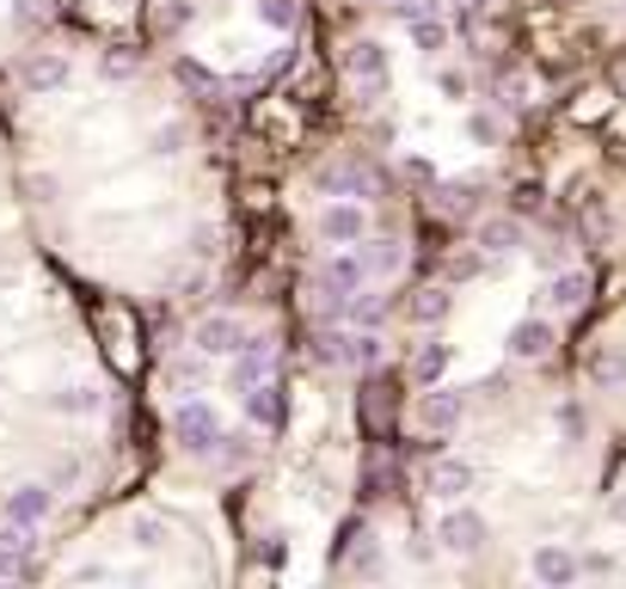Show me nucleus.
I'll return each mask as SVG.
<instances>
[{"label": "nucleus", "mask_w": 626, "mask_h": 589, "mask_svg": "<svg viewBox=\"0 0 626 589\" xmlns=\"http://www.w3.org/2000/svg\"><path fill=\"white\" fill-rule=\"evenodd\" d=\"M173 436H178V448H191V455H209V448L222 443V418H215L209 399H178L173 406Z\"/></svg>", "instance_id": "f257e3e1"}, {"label": "nucleus", "mask_w": 626, "mask_h": 589, "mask_svg": "<svg viewBox=\"0 0 626 589\" xmlns=\"http://www.w3.org/2000/svg\"><path fill=\"white\" fill-rule=\"evenodd\" d=\"M437 547L454 552V559H473V552L485 547V516L466 510V504H454V510L437 522Z\"/></svg>", "instance_id": "f03ea898"}, {"label": "nucleus", "mask_w": 626, "mask_h": 589, "mask_svg": "<svg viewBox=\"0 0 626 589\" xmlns=\"http://www.w3.org/2000/svg\"><path fill=\"white\" fill-rule=\"evenodd\" d=\"M345 68L357 74V87H362V99H381V87H387V50L374 38H362V43H350V55H345Z\"/></svg>", "instance_id": "7ed1b4c3"}, {"label": "nucleus", "mask_w": 626, "mask_h": 589, "mask_svg": "<svg viewBox=\"0 0 626 589\" xmlns=\"http://www.w3.org/2000/svg\"><path fill=\"white\" fill-rule=\"evenodd\" d=\"M240 338H246V326L240 319H227V314H209V319H197V332H191V344H197V356H234L240 351Z\"/></svg>", "instance_id": "20e7f679"}, {"label": "nucleus", "mask_w": 626, "mask_h": 589, "mask_svg": "<svg viewBox=\"0 0 626 589\" xmlns=\"http://www.w3.org/2000/svg\"><path fill=\"white\" fill-rule=\"evenodd\" d=\"M50 510H55V491L50 485H13V491H7V522H25V528H43L50 522Z\"/></svg>", "instance_id": "39448f33"}, {"label": "nucleus", "mask_w": 626, "mask_h": 589, "mask_svg": "<svg viewBox=\"0 0 626 589\" xmlns=\"http://www.w3.org/2000/svg\"><path fill=\"white\" fill-rule=\"evenodd\" d=\"M528 571H534V583L565 589V583H577V577H584V559H577V552H565V547H534Z\"/></svg>", "instance_id": "423d86ee"}, {"label": "nucleus", "mask_w": 626, "mask_h": 589, "mask_svg": "<svg viewBox=\"0 0 626 589\" xmlns=\"http://www.w3.org/2000/svg\"><path fill=\"white\" fill-rule=\"evenodd\" d=\"M320 234L332 240V246H357V240L369 234L362 203H326V210H320Z\"/></svg>", "instance_id": "0eeeda50"}, {"label": "nucleus", "mask_w": 626, "mask_h": 589, "mask_svg": "<svg viewBox=\"0 0 626 589\" xmlns=\"http://www.w3.org/2000/svg\"><path fill=\"white\" fill-rule=\"evenodd\" d=\"M31 547H38V528L25 522H0V577H19L31 565Z\"/></svg>", "instance_id": "6e6552de"}, {"label": "nucleus", "mask_w": 626, "mask_h": 589, "mask_svg": "<svg viewBox=\"0 0 626 589\" xmlns=\"http://www.w3.org/2000/svg\"><path fill=\"white\" fill-rule=\"evenodd\" d=\"M19 87L25 92H62L68 87V55H25V68H19Z\"/></svg>", "instance_id": "1a4fd4ad"}, {"label": "nucleus", "mask_w": 626, "mask_h": 589, "mask_svg": "<svg viewBox=\"0 0 626 589\" xmlns=\"http://www.w3.org/2000/svg\"><path fill=\"white\" fill-rule=\"evenodd\" d=\"M381 356H387V344H381V332H338V363H350V368H381Z\"/></svg>", "instance_id": "9d476101"}, {"label": "nucleus", "mask_w": 626, "mask_h": 589, "mask_svg": "<svg viewBox=\"0 0 626 589\" xmlns=\"http://www.w3.org/2000/svg\"><path fill=\"white\" fill-rule=\"evenodd\" d=\"M461 412H466V399L461 393H424V399H418V424H424V430H454V424H461Z\"/></svg>", "instance_id": "9b49d317"}, {"label": "nucleus", "mask_w": 626, "mask_h": 589, "mask_svg": "<svg viewBox=\"0 0 626 589\" xmlns=\"http://www.w3.org/2000/svg\"><path fill=\"white\" fill-rule=\"evenodd\" d=\"M546 351H553V326H546V319H522V326H510V356H516V363H541Z\"/></svg>", "instance_id": "f8f14e48"}, {"label": "nucleus", "mask_w": 626, "mask_h": 589, "mask_svg": "<svg viewBox=\"0 0 626 589\" xmlns=\"http://www.w3.org/2000/svg\"><path fill=\"white\" fill-rule=\"evenodd\" d=\"M240 393H246V418L265 424V430H277L283 424V387L277 380H253V387H240Z\"/></svg>", "instance_id": "ddd939ff"}, {"label": "nucleus", "mask_w": 626, "mask_h": 589, "mask_svg": "<svg viewBox=\"0 0 626 589\" xmlns=\"http://www.w3.org/2000/svg\"><path fill=\"white\" fill-rule=\"evenodd\" d=\"M270 375V344L265 338H240L234 351V387H253V380Z\"/></svg>", "instance_id": "4468645a"}, {"label": "nucleus", "mask_w": 626, "mask_h": 589, "mask_svg": "<svg viewBox=\"0 0 626 589\" xmlns=\"http://www.w3.org/2000/svg\"><path fill=\"white\" fill-rule=\"evenodd\" d=\"M430 491H437V498H466V491H473V467H466V460H437V467H430Z\"/></svg>", "instance_id": "2eb2a0df"}, {"label": "nucleus", "mask_w": 626, "mask_h": 589, "mask_svg": "<svg viewBox=\"0 0 626 589\" xmlns=\"http://www.w3.org/2000/svg\"><path fill=\"white\" fill-rule=\"evenodd\" d=\"M584 295H589V276L584 271H553V283H546V302L553 307H584Z\"/></svg>", "instance_id": "dca6fc26"}, {"label": "nucleus", "mask_w": 626, "mask_h": 589, "mask_svg": "<svg viewBox=\"0 0 626 589\" xmlns=\"http://www.w3.org/2000/svg\"><path fill=\"white\" fill-rule=\"evenodd\" d=\"M480 246L492 252V258H504V252H516V246H522V222H510V215H497V222H485V227H480Z\"/></svg>", "instance_id": "f3484780"}, {"label": "nucleus", "mask_w": 626, "mask_h": 589, "mask_svg": "<svg viewBox=\"0 0 626 589\" xmlns=\"http://www.w3.org/2000/svg\"><path fill=\"white\" fill-rule=\"evenodd\" d=\"M449 288H418V295H412V319H418V326H442V319H449Z\"/></svg>", "instance_id": "a211bd4d"}, {"label": "nucleus", "mask_w": 626, "mask_h": 589, "mask_svg": "<svg viewBox=\"0 0 626 589\" xmlns=\"http://www.w3.org/2000/svg\"><path fill=\"white\" fill-rule=\"evenodd\" d=\"M412 375H418V380H424V387H437V380H442V375H449V344H437V338H430V344H424V351H418V356H412Z\"/></svg>", "instance_id": "6ab92c4d"}, {"label": "nucleus", "mask_w": 626, "mask_h": 589, "mask_svg": "<svg viewBox=\"0 0 626 589\" xmlns=\"http://www.w3.org/2000/svg\"><path fill=\"white\" fill-rule=\"evenodd\" d=\"M50 406H55V412H68V418H93V412L105 406V399H99V387H62V393L50 399Z\"/></svg>", "instance_id": "aec40b11"}, {"label": "nucleus", "mask_w": 626, "mask_h": 589, "mask_svg": "<svg viewBox=\"0 0 626 589\" xmlns=\"http://www.w3.org/2000/svg\"><path fill=\"white\" fill-rule=\"evenodd\" d=\"M362 246V240H357ZM362 264H369V276H393L406 264V252L393 246V240H374V246H362Z\"/></svg>", "instance_id": "412c9836"}, {"label": "nucleus", "mask_w": 626, "mask_h": 589, "mask_svg": "<svg viewBox=\"0 0 626 589\" xmlns=\"http://www.w3.org/2000/svg\"><path fill=\"white\" fill-rule=\"evenodd\" d=\"M589 380H596V387H626V356L620 351H596L589 356Z\"/></svg>", "instance_id": "4be33fe9"}, {"label": "nucleus", "mask_w": 626, "mask_h": 589, "mask_svg": "<svg viewBox=\"0 0 626 589\" xmlns=\"http://www.w3.org/2000/svg\"><path fill=\"white\" fill-rule=\"evenodd\" d=\"M406 31H412V50H424V55H437L442 50V43H449V26H442V19H412V26H406Z\"/></svg>", "instance_id": "5701e85b"}, {"label": "nucleus", "mask_w": 626, "mask_h": 589, "mask_svg": "<svg viewBox=\"0 0 626 589\" xmlns=\"http://www.w3.org/2000/svg\"><path fill=\"white\" fill-rule=\"evenodd\" d=\"M295 19H301V7H295V0H258V26L295 31Z\"/></svg>", "instance_id": "b1692460"}, {"label": "nucleus", "mask_w": 626, "mask_h": 589, "mask_svg": "<svg viewBox=\"0 0 626 589\" xmlns=\"http://www.w3.org/2000/svg\"><path fill=\"white\" fill-rule=\"evenodd\" d=\"M130 535H135V547H142V552H161L166 547V522H161V516H135Z\"/></svg>", "instance_id": "393cba45"}, {"label": "nucleus", "mask_w": 626, "mask_h": 589, "mask_svg": "<svg viewBox=\"0 0 626 589\" xmlns=\"http://www.w3.org/2000/svg\"><path fill=\"white\" fill-rule=\"evenodd\" d=\"M178 80H185V87H197V92H215V74L203 62H191V55H178Z\"/></svg>", "instance_id": "a878e982"}, {"label": "nucleus", "mask_w": 626, "mask_h": 589, "mask_svg": "<svg viewBox=\"0 0 626 589\" xmlns=\"http://www.w3.org/2000/svg\"><path fill=\"white\" fill-rule=\"evenodd\" d=\"M307 356H314V363H338V332H314Z\"/></svg>", "instance_id": "bb28decb"}, {"label": "nucleus", "mask_w": 626, "mask_h": 589, "mask_svg": "<svg viewBox=\"0 0 626 589\" xmlns=\"http://www.w3.org/2000/svg\"><path fill=\"white\" fill-rule=\"evenodd\" d=\"M43 19H50V7H43V0H19V7H13V26H43Z\"/></svg>", "instance_id": "cd10ccee"}, {"label": "nucleus", "mask_w": 626, "mask_h": 589, "mask_svg": "<svg viewBox=\"0 0 626 589\" xmlns=\"http://www.w3.org/2000/svg\"><path fill=\"white\" fill-rule=\"evenodd\" d=\"M510 203H516V215H534V210H541V184H516Z\"/></svg>", "instance_id": "c85d7f7f"}, {"label": "nucleus", "mask_w": 626, "mask_h": 589, "mask_svg": "<svg viewBox=\"0 0 626 589\" xmlns=\"http://www.w3.org/2000/svg\"><path fill=\"white\" fill-rule=\"evenodd\" d=\"M393 13L412 26V19H424V13H437V0H393Z\"/></svg>", "instance_id": "c756f323"}, {"label": "nucleus", "mask_w": 626, "mask_h": 589, "mask_svg": "<svg viewBox=\"0 0 626 589\" xmlns=\"http://www.w3.org/2000/svg\"><path fill=\"white\" fill-rule=\"evenodd\" d=\"M350 565H357V571H369V577L381 571V552L369 547V535H362V552H357V559H350Z\"/></svg>", "instance_id": "7c9ffc66"}, {"label": "nucleus", "mask_w": 626, "mask_h": 589, "mask_svg": "<svg viewBox=\"0 0 626 589\" xmlns=\"http://www.w3.org/2000/svg\"><path fill=\"white\" fill-rule=\"evenodd\" d=\"M406 552H412V559H418V565H430V559H437V547H430V540H424V535H412V540H406Z\"/></svg>", "instance_id": "2f4dec72"}, {"label": "nucleus", "mask_w": 626, "mask_h": 589, "mask_svg": "<svg viewBox=\"0 0 626 589\" xmlns=\"http://www.w3.org/2000/svg\"><path fill=\"white\" fill-rule=\"evenodd\" d=\"M485 271V258L480 252H466V258H454V276H480Z\"/></svg>", "instance_id": "473e14b6"}, {"label": "nucleus", "mask_w": 626, "mask_h": 589, "mask_svg": "<svg viewBox=\"0 0 626 589\" xmlns=\"http://www.w3.org/2000/svg\"><path fill=\"white\" fill-rule=\"evenodd\" d=\"M614 522H626V498H620V504H614Z\"/></svg>", "instance_id": "72a5a7b5"}]
</instances>
